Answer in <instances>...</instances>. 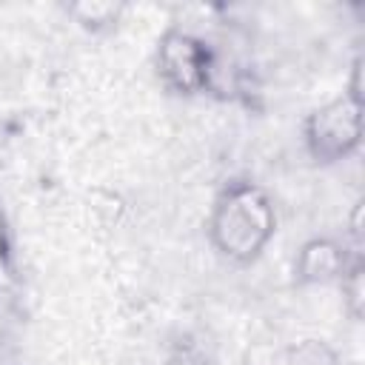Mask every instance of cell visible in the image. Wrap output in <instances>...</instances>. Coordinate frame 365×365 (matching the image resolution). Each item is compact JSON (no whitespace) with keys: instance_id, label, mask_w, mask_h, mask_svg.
<instances>
[{"instance_id":"1","label":"cell","mask_w":365,"mask_h":365,"mask_svg":"<svg viewBox=\"0 0 365 365\" xmlns=\"http://www.w3.org/2000/svg\"><path fill=\"white\" fill-rule=\"evenodd\" d=\"M277 231V214L268 194L254 182H231L214 202L208 234L214 248L234 259L251 262Z\"/></svg>"},{"instance_id":"2","label":"cell","mask_w":365,"mask_h":365,"mask_svg":"<svg viewBox=\"0 0 365 365\" xmlns=\"http://www.w3.org/2000/svg\"><path fill=\"white\" fill-rule=\"evenodd\" d=\"M362 140V94L359 77L348 94H339L308 114L305 120V145L314 160L336 163L348 157Z\"/></svg>"},{"instance_id":"3","label":"cell","mask_w":365,"mask_h":365,"mask_svg":"<svg viewBox=\"0 0 365 365\" xmlns=\"http://www.w3.org/2000/svg\"><path fill=\"white\" fill-rule=\"evenodd\" d=\"M157 68L168 88L180 94H197L211 86L214 60L200 37L182 29H168L157 48Z\"/></svg>"},{"instance_id":"4","label":"cell","mask_w":365,"mask_h":365,"mask_svg":"<svg viewBox=\"0 0 365 365\" xmlns=\"http://www.w3.org/2000/svg\"><path fill=\"white\" fill-rule=\"evenodd\" d=\"M345 254L334 240H311L297 257V274L302 282H328L345 274Z\"/></svg>"},{"instance_id":"5","label":"cell","mask_w":365,"mask_h":365,"mask_svg":"<svg viewBox=\"0 0 365 365\" xmlns=\"http://www.w3.org/2000/svg\"><path fill=\"white\" fill-rule=\"evenodd\" d=\"M83 26H91V29H100L106 23H114L117 14H120V6L117 3H106V0H91V3H74L68 9Z\"/></svg>"},{"instance_id":"6","label":"cell","mask_w":365,"mask_h":365,"mask_svg":"<svg viewBox=\"0 0 365 365\" xmlns=\"http://www.w3.org/2000/svg\"><path fill=\"white\" fill-rule=\"evenodd\" d=\"M342 291H345V302H348V311L351 317H359L362 314V294H365V285H362V265H354V268H345L342 274Z\"/></svg>"},{"instance_id":"7","label":"cell","mask_w":365,"mask_h":365,"mask_svg":"<svg viewBox=\"0 0 365 365\" xmlns=\"http://www.w3.org/2000/svg\"><path fill=\"white\" fill-rule=\"evenodd\" d=\"M9 277V248H6V237H3V225H0V282Z\"/></svg>"}]
</instances>
